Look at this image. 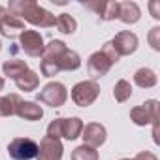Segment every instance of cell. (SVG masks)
<instances>
[{"instance_id":"6da1fadb","label":"cell","mask_w":160,"mask_h":160,"mask_svg":"<svg viewBox=\"0 0 160 160\" xmlns=\"http://www.w3.org/2000/svg\"><path fill=\"white\" fill-rule=\"evenodd\" d=\"M6 10L10 15L21 21H28L30 25L40 27V28H51L55 27V21H57V17L51 12L42 8L34 0H12Z\"/></svg>"},{"instance_id":"7a4b0ae2","label":"cell","mask_w":160,"mask_h":160,"mask_svg":"<svg viewBox=\"0 0 160 160\" xmlns=\"http://www.w3.org/2000/svg\"><path fill=\"white\" fill-rule=\"evenodd\" d=\"M66 43L60 42V40H53L49 42L45 47H43V53H42V73L45 77H53L60 72V57L64 55L66 51Z\"/></svg>"},{"instance_id":"3957f363","label":"cell","mask_w":160,"mask_h":160,"mask_svg":"<svg viewBox=\"0 0 160 160\" xmlns=\"http://www.w3.org/2000/svg\"><path fill=\"white\" fill-rule=\"evenodd\" d=\"M81 130H83V122L81 119L77 117H72V119H55L51 121V124L47 126V136L49 138H64V139H75L81 136Z\"/></svg>"},{"instance_id":"277c9868","label":"cell","mask_w":160,"mask_h":160,"mask_svg":"<svg viewBox=\"0 0 160 160\" xmlns=\"http://www.w3.org/2000/svg\"><path fill=\"white\" fill-rule=\"evenodd\" d=\"M68 100V92H66V87L58 81H53V83H47L40 92H38V102L40 104H45L49 108H60L64 102Z\"/></svg>"},{"instance_id":"5b68a950","label":"cell","mask_w":160,"mask_h":160,"mask_svg":"<svg viewBox=\"0 0 160 160\" xmlns=\"http://www.w3.org/2000/svg\"><path fill=\"white\" fill-rule=\"evenodd\" d=\"M8 154L13 160H32L38 154V143L30 138H15L8 145Z\"/></svg>"},{"instance_id":"8992f818","label":"cell","mask_w":160,"mask_h":160,"mask_svg":"<svg viewBox=\"0 0 160 160\" xmlns=\"http://www.w3.org/2000/svg\"><path fill=\"white\" fill-rule=\"evenodd\" d=\"M100 94V87L96 81H81V83H77L73 89H72V100L77 104V106H81V108H87L91 104H94V100L98 98Z\"/></svg>"},{"instance_id":"52a82bcc","label":"cell","mask_w":160,"mask_h":160,"mask_svg":"<svg viewBox=\"0 0 160 160\" xmlns=\"http://www.w3.org/2000/svg\"><path fill=\"white\" fill-rule=\"evenodd\" d=\"M115 62L117 60L108 51H104V49H100L98 53H94L89 58V62H87V70H89V75L92 77V81H94V79H98V77H102V75H106Z\"/></svg>"},{"instance_id":"ba28073f","label":"cell","mask_w":160,"mask_h":160,"mask_svg":"<svg viewBox=\"0 0 160 160\" xmlns=\"http://www.w3.org/2000/svg\"><path fill=\"white\" fill-rule=\"evenodd\" d=\"M130 119L138 126H145L149 122H156V119H158V102L156 100H149L143 106L134 108L130 111Z\"/></svg>"},{"instance_id":"9c48e42d","label":"cell","mask_w":160,"mask_h":160,"mask_svg":"<svg viewBox=\"0 0 160 160\" xmlns=\"http://www.w3.org/2000/svg\"><path fill=\"white\" fill-rule=\"evenodd\" d=\"M109 43H111V47L115 49V53L119 57H126V55H132L138 49V36L130 30H122V32L115 34V38Z\"/></svg>"},{"instance_id":"30bf717a","label":"cell","mask_w":160,"mask_h":160,"mask_svg":"<svg viewBox=\"0 0 160 160\" xmlns=\"http://www.w3.org/2000/svg\"><path fill=\"white\" fill-rule=\"evenodd\" d=\"M21 49L28 55V57H40L43 53V38L38 30H25L21 36Z\"/></svg>"},{"instance_id":"8fae6325","label":"cell","mask_w":160,"mask_h":160,"mask_svg":"<svg viewBox=\"0 0 160 160\" xmlns=\"http://www.w3.org/2000/svg\"><path fill=\"white\" fill-rule=\"evenodd\" d=\"M81 138H83V141H85L83 145H87V147H91V149H98L100 145L106 143L108 132H106V128H104L102 124H98V122H91V124L83 126V130H81Z\"/></svg>"},{"instance_id":"7c38bea8","label":"cell","mask_w":160,"mask_h":160,"mask_svg":"<svg viewBox=\"0 0 160 160\" xmlns=\"http://www.w3.org/2000/svg\"><path fill=\"white\" fill-rule=\"evenodd\" d=\"M62 143L55 138L45 136L42 139V143L38 145V154L36 160H60L62 158Z\"/></svg>"},{"instance_id":"4fadbf2b","label":"cell","mask_w":160,"mask_h":160,"mask_svg":"<svg viewBox=\"0 0 160 160\" xmlns=\"http://www.w3.org/2000/svg\"><path fill=\"white\" fill-rule=\"evenodd\" d=\"M83 6L92 10L102 21H113L119 17V2H100V0H96V2H83Z\"/></svg>"},{"instance_id":"5bb4252c","label":"cell","mask_w":160,"mask_h":160,"mask_svg":"<svg viewBox=\"0 0 160 160\" xmlns=\"http://www.w3.org/2000/svg\"><path fill=\"white\" fill-rule=\"evenodd\" d=\"M141 17V10L136 2H119V17L124 25H134Z\"/></svg>"},{"instance_id":"9a60e30c","label":"cell","mask_w":160,"mask_h":160,"mask_svg":"<svg viewBox=\"0 0 160 160\" xmlns=\"http://www.w3.org/2000/svg\"><path fill=\"white\" fill-rule=\"evenodd\" d=\"M25 30H27V28H25V21H21V19L13 17V15H10V13H8V17L2 21V25H0V32H2V36H6V38H17V36H21Z\"/></svg>"},{"instance_id":"2e32d148","label":"cell","mask_w":160,"mask_h":160,"mask_svg":"<svg viewBox=\"0 0 160 160\" xmlns=\"http://www.w3.org/2000/svg\"><path fill=\"white\" fill-rule=\"evenodd\" d=\"M15 115H19L25 121H40L43 117V109H42V106H38L34 102H21Z\"/></svg>"},{"instance_id":"e0dca14e","label":"cell","mask_w":160,"mask_h":160,"mask_svg":"<svg viewBox=\"0 0 160 160\" xmlns=\"http://www.w3.org/2000/svg\"><path fill=\"white\" fill-rule=\"evenodd\" d=\"M38 83H40V77H38V73H36V72H32V70H25V72L15 79L17 89H21V91H25V92L36 91Z\"/></svg>"},{"instance_id":"ac0fdd59","label":"cell","mask_w":160,"mask_h":160,"mask_svg":"<svg viewBox=\"0 0 160 160\" xmlns=\"http://www.w3.org/2000/svg\"><path fill=\"white\" fill-rule=\"evenodd\" d=\"M21 104V98L13 94H4L0 96V117H12L17 113V108Z\"/></svg>"},{"instance_id":"d6986e66","label":"cell","mask_w":160,"mask_h":160,"mask_svg":"<svg viewBox=\"0 0 160 160\" xmlns=\"http://www.w3.org/2000/svg\"><path fill=\"white\" fill-rule=\"evenodd\" d=\"M134 81H136V85L141 87V89H151V87L156 85L158 77H156V73H154L151 68H139V70L136 72V75H134Z\"/></svg>"},{"instance_id":"ffe728a7","label":"cell","mask_w":160,"mask_h":160,"mask_svg":"<svg viewBox=\"0 0 160 160\" xmlns=\"http://www.w3.org/2000/svg\"><path fill=\"white\" fill-rule=\"evenodd\" d=\"M2 70H4V73L8 75V77H12L13 81L25 72V70H28V66H27V62L25 60H19V58H12V60H6L4 64H2Z\"/></svg>"},{"instance_id":"44dd1931","label":"cell","mask_w":160,"mask_h":160,"mask_svg":"<svg viewBox=\"0 0 160 160\" xmlns=\"http://www.w3.org/2000/svg\"><path fill=\"white\" fill-rule=\"evenodd\" d=\"M55 27L58 28V32L62 34H73L77 28V21L70 15V13H60L55 21Z\"/></svg>"},{"instance_id":"7402d4cb","label":"cell","mask_w":160,"mask_h":160,"mask_svg":"<svg viewBox=\"0 0 160 160\" xmlns=\"http://www.w3.org/2000/svg\"><path fill=\"white\" fill-rule=\"evenodd\" d=\"M79 66H81V58H79V55L75 51H72V49H66L64 55L60 57V70L72 72V70H77Z\"/></svg>"},{"instance_id":"603a6c76","label":"cell","mask_w":160,"mask_h":160,"mask_svg":"<svg viewBox=\"0 0 160 160\" xmlns=\"http://www.w3.org/2000/svg\"><path fill=\"white\" fill-rule=\"evenodd\" d=\"M113 96L117 102H126L130 96H132V85L126 81V79H121V81L115 83V89H113Z\"/></svg>"},{"instance_id":"cb8c5ba5","label":"cell","mask_w":160,"mask_h":160,"mask_svg":"<svg viewBox=\"0 0 160 160\" xmlns=\"http://www.w3.org/2000/svg\"><path fill=\"white\" fill-rule=\"evenodd\" d=\"M72 160H98V151L96 149H91L87 145H81V147L73 149Z\"/></svg>"},{"instance_id":"d4e9b609","label":"cell","mask_w":160,"mask_h":160,"mask_svg":"<svg viewBox=\"0 0 160 160\" xmlns=\"http://www.w3.org/2000/svg\"><path fill=\"white\" fill-rule=\"evenodd\" d=\"M149 43H151V47L152 49H160V27H154V28H151V32H149Z\"/></svg>"},{"instance_id":"484cf974","label":"cell","mask_w":160,"mask_h":160,"mask_svg":"<svg viewBox=\"0 0 160 160\" xmlns=\"http://www.w3.org/2000/svg\"><path fill=\"white\" fill-rule=\"evenodd\" d=\"M149 8H151V12H152V17H154V19H158V17H160V12H158L160 4H158V2H151V4H149Z\"/></svg>"},{"instance_id":"4316f807","label":"cell","mask_w":160,"mask_h":160,"mask_svg":"<svg viewBox=\"0 0 160 160\" xmlns=\"http://www.w3.org/2000/svg\"><path fill=\"white\" fill-rule=\"evenodd\" d=\"M134 160H156V156H154V154H151V152H139Z\"/></svg>"},{"instance_id":"83f0119b","label":"cell","mask_w":160,"mask_h":160,"mask_svg":"<svg viewBox=\"0 0 160 160\" xmlns=\"http://www.w3.org/2000/svg\"><path fill=\"white\" fill-rule=\"evenodd\" d=\"M8 17V10L4 8V6H0V25H2V21Z\"/></svg>"},{"instance_id":"f1b7e54d","label":"cell","mask_w":160,"mask_h":160,"mask_svg":"<svg viewBox=\"0 0 160 160\" xmlns=\"http://www.w3.org/2000/svg\"><path fill=\"white\" fill-rule=\"evenodd\" d=\"M2 89H4V79L0 77V91H2Z\"/></svg>"},{"instance_id":"f546056e","label":"cell","mask_w":160,"mask_h":160,"mask_svg":"<svg viewBox=\"0 0 160 160\" xmlns=\"http://www.w3.org/2000/svg\"><path fill=\"white\" fill-rule=\"evenodd\" d=\"M122 160H130V158H122Z\"/></svg>"},{"instance_id":"4dcf8cb0","label":"cell","mask_w":160,"mask_h":160,"mask_svg":"<svg viewBox=\"0 0 160 160\" xmlns=\"http://www.w3.org/2000/svg\"><path fill=\"white\" fill-rule=\"evenodd\" d=\"M0 47H2V43H0Z\"/></svg>"}]
</instances>
